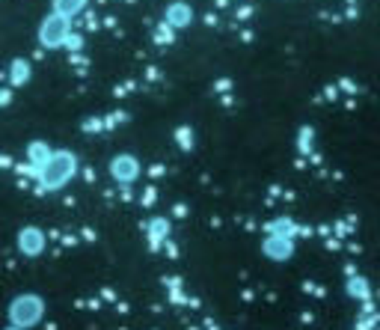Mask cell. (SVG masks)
<instances>
[{"label":"cell","instance_id":"6da1fadb","mask_svg":"<svg viewBox=\"0 0 380 330\" xmlns=\"http://www.w3.org/2000/svg\"><path fill=\"white\" fill-rule=\"evenodd\" d=\"M42 310H45L42 298H36V294H21V298H15L13 306H9V318H13V324L18 330H27L42 318Z\"/></svg>","mask_w":380,"mask_h":330},{"label":"cell","instance_id":"7a4b0ae2","mask_svg":"<svg viewBox=\"0 0 380 330\" xmlns=\"http://www.w3.org/2000/svg\"><path fill=\"white\" fill-rule=\"evenodd\" d=\"M45 167H48V173H45V184H48V188H60V184L74 173V158H69L65 152H60V155L48 158Z\"/></svg>","mask_w":380,"mask_h":330},{"label":"cell","instance_id":"3957f363","mask_svg":"<svg viewBox=\"0 0 380 330\" xmlns=\"http://www.w3.org/2000/svg\"><path fill=\"white\" fill-rule=\"evenodd\" d=\"M65 36H69V21L60 18V15L45 18V24H42V30H39V39L45 42V45L54 48V45H60Z\"/></svg>","mask_w":380,"mask_h":330},{"label":"cell","instance_id":"277c9868","mask_svg":"<svg viewBox=\"0 0 380 330\" xmlns=\"http://www.w3.org/2000/svg\"><path fill=\"white\" fill-rule=\"evenodd\" d=\"M21 250L27 253V256H36V253H42V247H45V238H42V233L39 229H24V233H21Z\"/></svg>","mask_w":380,"mask_h":330},{"label":"cell","instance_id":"5b68a950","mask_svg":"<svg viewBox=\"0 0 380 330\" xmlns=\"http://www.w3.org/2000/svg\"><path fill=\"white\" fill-rule=\"evenodd\" d=\"M84 6H86V0H54V15L72 21Z\"/></svg>","mask_w":380,"mask_h":330},{"label":"cell","instance_id":"8992f818","mask_svg":"<svg viewBox=\"0 0 380 330\" xmlns=\"http://www.w3.org/2000/svg\"><path fill=\"white\" fill-rule=\"evenodd\" d=\"M113 175H116V179L119 182H131L134 179V175H137V164H134V158H116L113 161Z\"/></svg>","mask_w":380,"mask_h":330},{"label":"cell","instance_id":"52a82bcc","mask_svg":"<svg viewBox=\"0 0 380 330\" xmlns=\"http://www.w3.org/2000/svg\"><path fill=\"white\" fill-rule=\"evenodd\" d=\"M166 18H170V24H175V27H184V24H190L193 13H190L187 3H173L170 9H166Z\"/></svg>","mask_w":380,"mask_h":330},{"label":"cell","instance_id":"ba28073f","mask_svg":"<svg viewBox=\"0 0 380 330\" xmlns=\"http://www.w3.org/2000/svg\"><path fill=\"white\" fill-rule=\"evenodd\" d=\"M264 250H267V256H274V259H285L288 253H292V244H288V241H267Z\"/></svg>","mask_w":380,"mask_h":330},{"label":"cell","instance_id":"9c48e42d","mask_svg":"<svg viewBox=\"0 0 380 330\" xmlns=\"http://www.w3.org/2000/svg\"><path fill=\"white\" fill-rule=\"evenodd\" d=\"M9 330H18V327H9Z\"/></svg>","mask_w":380,"mask_h":330}]
</instances>
